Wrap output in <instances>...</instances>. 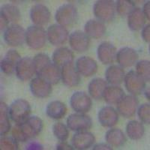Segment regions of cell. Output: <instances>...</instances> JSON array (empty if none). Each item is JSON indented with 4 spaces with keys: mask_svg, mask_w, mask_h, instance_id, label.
Returning a JSON list of instances; mask_svg holds the SVG:
<instances>
[{
    "mask_svg": "<svg viewBox=\"0 0 150 150\" xmlns=\"http://www.w3.org/2000/svg\"><path fill=\"white\" fill-rule=\"evenodd\" d=\"M94 15L98 21L109 23L113 21L116 16V2L112 0H99L93 6Z\"/></svg>",
    "mask_w": 150,
    "mask_h": 150,
    "instance_id": "cell-1",
    "label": "cell"
},
{
    "mask_svg": "<svg viewBox=\"0 0 150 150\" xmlns=\"http://www.w3.org/2000/svg\"><path fill=\"white\" fill-rule=\"evenodd\" d=\"M57 23L64 27H71L78 21V11L77 8L71 4L62 5L56 11L55 14Z\"/></svg>",
    "mask_w": 150,
    "mask_h": 150,
    "instance_id": "cell-2",
    "label": "cell"
},
{
    "mask_svg": "<svg viewBox=\"0 0 150 150\" xmlns=\"http://www.w3.org/2000/svg\"><path fill=\"white\" fill-rule=\"evenodd\" d=\"M47 40V32L42 26H30L26 30V43L32 49L43 48L46 45Z\"/></svg>",
    "mask_w": 150,
    "mask_h": 150,
    "instance_id": "cell-3",
    "label": "cell"
},
{
    "mask_svg": "<svg viewBox=\"0 0 150 150\" xmlns=\"http://www.w3.org/2000/svg\"><path fill=\"white\" fill-rule=\"evenodd\" d=\"M31 106L25 99L18 98L11 103L9 107L10 119L15 123H21L29 117Z\"/></svg>",
    "mask_w": 150,
    "mask_h": 150,
    "instance_id": "cell-4",
    "label": "cell"
},
{
    "mask_svg": "<svg viewBox=\"0 0 150 150\" xmlns=\"http://www.w3.org/2000/svg\"><path fill=\"white\" fill-rule=\"evenodd\" d=\"M3 38L8 46H21L26 41V30L18 24H11L4 31Z\"/></svg>",
    "mask_w": 150,
    "mask_h": 150,
    "instance_id": "cell-5",
    "label": "cell"
},
{
    "mask_svg": "<svg viewBox=\"0 0 150 150\" xmlns=\"http://www.w3.org/2000/svg\"><path fill=\"white\" fill-rule=\"evenodd\" d=\"M124 82L127 91L132 96H137L141 95L146 87V82L133 70L130 71L125 74Z\"/></svg>",
    "mask_w": 150,
    "mask_h": 150,
    "instance_id": "cell-6",
    "label": "cell"
},
{
    "mask_svg": "<svg viewBox=\"0 0 150 150\" xmlns=\"http://www.w3.org/2000/svg\"><path fill=\"white\" fill-rule=\"evenodd\" d=\"M67 126L74 131H88L92 127L91 117L85 113H72L67 119Z\"/></svg>",
    "mask_w": 150,
    "mask_h": 150,
    "instance_id": "cell-7",
    "label": "cell"
},
{
    "mask_svg": "<svg viewBox=\"0 0 150 150\" xmlns=\"http://www.w3.org/2000/svg\"><path fill=\"white\" fill-rule=\"evenodd\" d=\"M36 75L50 84L56 85L61 80V68L50 61L37 71Z\"/></svg>",
    "mask_w": 150,
    "mask_h": 150,
    "instance_id": "cell-8",
    "label": "cell"
},
{
    "mask_svg": "<svg viewBox=\"0 0 150 150\" xmlns=\"http://www.w3.org/2000/svg\"><path fill=\"white\" fill-rule=\"evenodd\" d=\"M70 105L76 112L86 113L92 108V101L90 96L82 91H77L73 93L70 99Z\"/></svg>",
    "mask_w": 150,
    "mask_h": 150,
    "instance_id": "cell-9",
    "label": "cell"
},
{
    "mask_svg": "<svg viewBox=\"0 0 150 150\" xmlns=\"http://www.w3.org/2000/svg\"><path fill=\"white\" fill-rule=\"evenodd\" d=\"M15 73L17 78L21 81H28L33 78L36 74L33 59L30 57H23L17 62Z\"/></svg>",
    "mask_w": 150,
    "mask_h": 150,
    "instance_id": "cell-10",
    "label": "cell"
},
{
    "mask_svg": "<svg viewBox=\"0 0 150 150\" xmlns=\"http://www.w3.org/2000/svg\"><path fill=\"white\" fill-rule=\"evenodd\" d=\"M61 80L64 85L70 88L77 86L80 84L81 77L76 69L74 62H67L62 67Z\"/></svg>",
    "mask_w": 150,
    "mask_h": 150,
    "instance_id": "cell-11",
    "label": "cell"
},
{
    "mask_svg": "<svg viewBox=\"0 0 150 150\" xmlns=\"http://www.w3.org/2000/svg\"><path fill=\"white\" fill-rule=\"evenodd\" d=\"M138 98L135 96H125L117 104V112L125 118L133 117L138 108Z\"/></svg>",
    "mask_w": 150,
    "mask_h": 150,
    "instance_id": "cell-12",
    "label": "cell"
},
{
    "mask_svg": "<svg viewBox=\"0 0 150 150\" xmlns=\"http://www.w3.org/2000/svg\"><path fill=\"white\" fill-rule=\"evenodd\" d=\"M47 36L49 42L53 46H61L64 45L69 38L68 31L59 24H53L48 27Z\"/></svg>",
    "mask_w": 150,
    "mask_h": 150,
    "instance_id": "cell-13",
    "label": "cell"
},
{
    "mask_svg": "<svg viewBox=\"0 0 150 150\" xmlns=\"http://www.w3.org/2000/svg\"><path fill=\"white\" fill-rule=\"evenodd\" d=\"M30 18L35 26H45L50 21L51 14L49 8L43 4H36L30 10Z\"/></svg>",
    "mask_w": 150,
    "mask_h": 150,
    "instance_id": "cell-14",
    "label": "cell"
},
{
    "mask_svg": "<svg viewBox=\"0 0 150 150\" xmlns=\"http://www.w3.org/2000/svg\"><path fill=\"white\" fill-rule=\"evenodd\" d=\"M68 41L71 49L77 53H84L90 45V38L80 30L73 32L69 35Z\"/></svg>",
    "mask_w": 150,
    "mask_h": 150,
    "instance_id": "cell-15",
    "label": "cell"
},
{
    "mask_svg": "<svg viewBox=\"0 0 150 150\" xmlns=\"http://www.w3.org/2000/svg\"><path fill=\"white\" fill-rule=\"evenodd\" d=\"M139 59V54L136 50L128 47L121 48L116 53V60L120 66L123 68L133 66Z\"/></svg>",
    "mask_w": 150,
    "mask_h": 150,
    "instance_id": "cell-16",
    "label": "cell"
},
{
    "mask_svg": "<svg viewBox=\"0 0 150 150\" xmlns=\"http://www.w3.org/2000/svg\"><path fill=\"white\" fill-rule=\"evenodd\" d=\"M19 124L21 125L28 140L34 138L37 135L39 134L44 126L42 120L36 116H29L25 121Z\"/></svg>",
    "mask_w": 150,
    "mask_h": 150,
    "instance_id": "cell-17",
    "label": "cell"
},
{
    "mask_svg": "<svg viewBox=\"0 0 150 150\" xmlns=\"http://www.w3.org/2000/svg\"><path fill=\"white\" fill-rule=\"evenodd\" d=\"M75 67L78 73L83 77H92L98 71V64L89 56H81L75 62Z\"/></svg>",
    "mask_w": 150,
    "mask_h": 150,
    "instance_id": "cell-18",
    "label": "cell"
},
{
    "mask_svg": "<svg viewBox=\"0 0 150 150\" xmlns=\"http://www.w3.org/2000/svg\"><path fill=\"white\" fill-rule=\"evenodd\" d=\"M116 47L109 41H104L98 47V58L104 65H111L116 60Z\"/></svg>",
    "mask_w": 150,
    "mask_h": 150,
    "instance_id": "cell-19",
    "label": "cell"
},
{
    "mask_svg": "<svg viewBox=\"0 0 150 150\" xmlns=\"http://www.w3.org/2000/svg\"><path fill=\"white\" fill-rule=\"evenodd\" d=\"M96 143V137L91 132L87 131H77L72 137L71 143L75 149H88Z\"/></svg>",
    "mask_w": 150,
    "mask_h": 150,
    "instance_id": "cell-20",
    "label": "cell"
},
{
    "mask_svg": "<svg viewBox=\"0 0 150 150\" xmlns=\"http://www.w3.org/2000/svg\"><path fill=\"white\" fill-rule=\"evenodd\" d=\"M99 123L104 128H111L116 125L119 121L117 110L111 106H105L98 113Z\"/></svg>",
    "mask_w": 150,
    "mask_h": 150,
    "instance_id": "cell-21",
    "label": "cell"
},
{
    "mask_svg": "<svg viewBox=\"0 0 150 150\" xmlns=\"http://www.w3.org/2000/svg\"><path fill=\"white\" fill-rule=\"evenodd\" d=\"M29 88L33 96L38 98H45L49 97L53 91L51 84L38 77L31 80Z\"/></svg>",
    "mask_w": 150,
    "mask_h": 150,
    "instance_id": "cell-22",
    "label": "cell"
},
{
    "mask_svg": "<svg viewBox=\"0 0 150 150\" xmlns=\"http://www.w3.org/2000/svg\"><path fill=\"white\" fill-rule=\"evenodd\" d=\"M21 59V55L15 50H9L1 61V71L4 74L11 75L15 71L16 65Z\"/></svg>",
    "mask_w": 150,
    "mask_h": 150,
    "instance_id": "cell-23",
    "label": "cell"
},
{
    "mask_svg": "<svg viewBox=\"0 0 150 150\" xmlns=\"http://www.w3.org/2000/svg\"><path fill=\"white\" fill-rule=\"evenodd\" d=\"M84 31L89 38L98 39L105 35L107 29L104 23L98 20H89L86 23Z\"/></svg>",
    "mask_w": 150,
    "mask_h": 150,
    "instance_id": "cell-24",
    "label": "cell"
},
{
    "mask_svg": "<svg viewBox=\"0 0 150 150\" xmlns=\"http://www.w3.org/2000/svg\"><path fill=\"white\" fill-rule=\"evenodd\" d=\"M125 73L121 66L119 65H111L105 71L106 81L110 85L119 86L124 81Z\"/></svg>",
    "mask_w": 150,
    "mask_h": 150,
    "instance_id": "cell-25",
    "label": "cell"
},
{
    "mask_svg": "<svg viewBox=\"0 0 150 150\" xmlns=\"http://www.w3.org/2000/svg\"><path fill=\"white\" fill-rule=\"evenodd\" d=\"M145 16L140 8L135 7L128 15V26L131 31L137 32L143 28L146 23Z\"/></svg>",
    "mask_w": 150,
    "mask_h": 150,
    "instance_id": "cell-26",
    "label": "cell"
},
{
    "mask_svg": "<svg viewBox=\"0 0 150 150\" xmlns=\"http://www.w3.org/2000/svg\"><path fill=\"white\" fill-rule=\"evenodd\" d=\"M74 55L73 51L66 47H61L53 52L52 56L53 62L60 68L67 62H74Z\"/></svg>",
    "mask_w": 150,
    "mask_h": 150,
    "instance_id": "cell-27",
    "label": "cell"
},
{
    "mask_svg": "<svg viewBox=\"0 0 150 150\" xmlns=\"http://www.w3.org/2000/svg\"><path fill=\"white\" fill-rule=\"evenodd\" d=\"M125 96L124 90L119 86H108L103 95V98L108 104H117Z\"/></svg>",
    "mask_w": 150,
    "mask_h": 150,
    "instance_id": "cell-28",
    "label": "cell"
},
{
    "mask_svg": "<svg viewBox=\"0 0 150 150\" xmlns=\"http://www.w3.org/2000/svg\"><path fill=\"white\" fill-rule=\"evenodd\" d=\"M106 142L112 147H120L125 145L127 139L124 132L120 128H111L105 134Z\"/></svg>",
    "mask_w": 150,
    "mask_h": 150,
    "instance_id": "cell-29",
    "label": "cell"
},
{
    "mask_svg": "<svg viewBox=\"0 0 150 150\" xmlns=\"http://www.w3.org/2000/svg\"><path fill=\"white\" fill-rule=\"evenodd\" d=\"M108 82L102 78L96 77L89 82L88 90L91 98L95 100H101L103 98L104 92L106 87L108 86Z\"/></svg>",
    "mask_w": 150,
    "mask_h": 150,
    "instance_id": "cell-30",
    "label": "cell"
},
{
    "mask_svg": "<svg viewBox=\"0 0 150 150\" xmlns=\"http://www.w3.org/2000/svg\"><path fill=\"white\" fill-rule=\"evenodd\" d=\"M67 112L66 105L61 101H53L47 104L46 113L48 117L53 120H60L65 116Z\"/></svg>",
    "mask_w": 150,
    "mask_h": 150,
    "instance_id": "cell-31",
    "label": "cell"
},
{
    "mask_svg": "<svg viewBox=\"0 0 150 150\" xmlns=\"http://www.w3.org/2000/svg\"><path fill=\"white\" fill-rule=\"evenodd\" d=\"M0 17H3L8 23L16 24L21 18V11L17 6L11 4L2 5L0 11Z\"/></svg>",
    "mask_w": 150,
    "mask_h": 150,
    "instance_id": "cell-32",
    "label": "cell"
},
{
    "mask_svg": "<svg viewBox=\"0 0 150 150\" xmlns=\"http://www.w3.org/2000/svg\"><path fill=\"white\" fill-rule=\"evenodd\" d=\"M126 134L131 140H139L143 138L145 134V128L140 122L131 120L126 125Z\"/></svg>",
    "mask_w": 150,
    "mask_h": 150,
    "instance_id": "cell-33",
    "label": "cell"
},
{
    "mask_svg": "<svg viewBox=\"0 0 150 150\" xmlns=\"http://www.w3.org/2000/svg\"><path fill=\"white\" fill-rule=\"evenodd\" d=\"M9 107L5 102L0 104V134L5 136L11 130Z\"/></svg>",
    "mask_w": 150,
    "mask_h": 150,
    "instance_id": "cell-34",
    "label": "cell"
},
{
    "mask_svg": "<svg viewBox=\"0 0 150 150\" xmlns=\"http://www.w3.org/2000/svg\"><path fill=\"white\" fill-rule=\"evenodd\" d=\"M134 8V2L131 0H118L116 2V12L122 17L128 16Z\"/></svg>",
    "mask_w": 150,
    "mask_h": 150,
    "instance_id": "cell-35",
    "label": "cell"
},
{
    "mask_svg": "<svg viewBox=\"0 0 150 150\" xmlns=\"http://www.w3.org/2000/svg\"><path fill=\"white\" fill-rule=\"evenodd\" d=\"M137 74L145 80L149 82L150 80V62L149 60H140L136 64V71Z\"/></svg>",
    "mask_w": 150,
    "mask_h": 150,
    "instance_id": "cell-36",
    "label": "cell"
},
{
    "mask_svg": "<svg viewBox=\"0 0 150 150\" xmlns=\"http://www.w3.org/2000/svg\"><path fill=\"white\" fill-rule=\"evenodd\" d=\"M53 132L54 136L59 141H66L69 136V130L67 125L62 122H56L53 125Z\"/></svg>",
    "mask_w": 150,
    "mask_h": 150,
    "instance_id": "cell-37",
    "label": "cell"
},
{
    "mask_svg": "<svg viewBox=\"0 0 150 150\" xmlns=\"http://www.w3.org/2000/svg\"><path fill=\"white\" fill-rule=\"evenodd\" d=\"M0 147L4 150H17L19 149L18 141L13 137L2 136L0 140Z\"/></svg>",
    "mask_w": 150,
    "mask_h": 150,
    "instance_id": "cell-38",
    "label": "cell"
},
{
    "mask_svg": "<svg viewBox=\"0 0 150 150\" xmlns=\"http://www.w3.org/2000/svg\"><path fill=\"white\" fill-rule=\"evenodd\" d=\"M137 115L142 123L149 125L150 123V106L149 104H143L138 108Z\"/></svg>",
    "mask_w": 150,
    "mask_h": 150,
    "instance_id": "cell-39",
    "label": "cell"
},
{
    "mask_svg": "<svg viewBox=\"0 0 150 150\" xmlns=\"http://www.w3.org/2000/svg\"><path fill=\"white\" fill-rule=\"evenodd\" d=\"M33 61H34L35 66L36 68V72H37V71L39 70L40 68H42L47 63L50 62L51 61V59L49 57V56L46 54V53H39L35 56V57L33 58Z\"/></svg>",
    "mask_w": 150,
    "mask_h": 150,
    "instance_id": "cell-40",
    "label": "cell"
},
{
    "mask_svg": "<svg viewBox=\"0 0 150 150\" xmlns=\"http://www.w3.org/2000/svg\"><path fill=\"white\" fill-rule=\"evenodd\" d=\"M11 134L12 137L18 142L24 143V142H26L28 140V138L26 137L25 134H24L22 128L21 126V125L19 124V123H16L15 125L13 127Z\"/></svg>",
    "mask_w": 150,
    "mask_h": 150,
    "instance_id": "cell-41",
    "label": "cell"
},
{
    "mask_svg": "<svg viewBox=\"0 0 150 150\" xmlns=\"http://www.w3.org/2000/svg\"><path fill=\"white\" fill-rule=\"evenodd\" d=\"M141 35H142V38H143V39L144 40V41H146V42L149 44L150 41V25L149 24H147V25L143 26V28L142 29Z\"/></svg>",
    "mask_w": 150,
    "mask_h": 150,
    "instance_id": "cell-42",
    "label": "cell"
},
{
    "mask_svg": "<svg viewBox=\"0 0 150 150\" xmlns=\"http://www.w3.org/2000/svg\"><path fill=\"white\" fill-rule=\"evenodd\" d=\"M56 149L58 150H72L74 149V148L73 147V146L69 145L68 143H67L65 141L61 142L60 141L59 143L57 144L56 146Z\"/></svg>",
    "mask_w": 150,
    "mask_h": 150,
    "instance_id": "cell-43",
    "label": "cell"
},
{
    "mask_svg": "<svg viewBox=\"0 0 150 150\" xmlns=\"http://www.w3.org/2000/svg\"><path fill=\"white\" fill-rule=\"evenodd\" d=\"M92 149L94 150H105V149H112V146L110 145H109L108 143H98V144H96L92 147Z\"/></svg>",
    "mask_w": 150,
    "mask_h": 150,
    "instance_id": "cell-44",
    "label": "cell"
},
{
    "mask_svg": "<svg viewBox=\"0 0 150 150\" xmlns=\"http://www.w3.org/2000/svg\"><path fill=\"white\" fill-rule=\"evenodd\" d=\"M143 13L145 16L146 19H147L148 21L150 20V2H146V3L143 5V9H142Z\"/></svg>",
    "mask_w": 150,
    "mask_h": 150,
    "instance_id": "cell-45",
    "label": "cell"
},
{
    "mask_svg": "<svg viewBox=\"0 0 150 150\" xmlns=\"http://www.w3.org/2000/svg\"><path fill=\"white\" fill-rule=\"evenodd\" d=\"M26 149H43V146L36 141H31L26 146Z\"/></svg>",
    "mask_w": 150,
    "mask_h": 150,
    "instance_id": "cell-46",
    "label": "cell"
},
{
    "mask_svg": "<svg viewBox=\"0 0 150 150\" xmlns=\"http://www.w3.org/2000/svg\"><path fill=\"white\" fill-rule=\"evenodd\" d=\"M144 95H145L146 98L148 100H149V87H146L145 89H144Z\"/></svg>",
    "mask_w": 150,
    "mask_h": 150,
    "instance_id": "cell-47",
    "label": "cell"
}]
</instances>
